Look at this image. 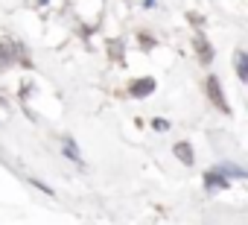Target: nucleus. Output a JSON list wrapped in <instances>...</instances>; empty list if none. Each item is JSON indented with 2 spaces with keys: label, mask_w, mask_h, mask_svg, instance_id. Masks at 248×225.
<instances>
[{
  "label": "nucleus",
  "mask_w": 248,
  "mask_h": 225,
  "mask_svg": "<svg viewBox=\"0 0 248 225\" xmlns=\"http://www.w3.org/2000/svg\"><path fill=\"white\" fill-rule=\"evenodd\" d=\"M207 94H210V99H213V105H216L219 111H228V102H225V94H222V88H219V79H216V76H210V79H207Z\"/></svg>",
  "instance_id": "obj_1"
},
{
  "label": "nucleus",
  "mask_w": 248,
  "mask_h": 225,
  "mask_svg": "<svg viewBox=\"0 0 248 225\" xmlns=\"http://www.w3.org/2000/svg\"><path fill=\"white\" fill-rule=\"evenodd\" d=\"M193 44H196V53H199V59H202V62H210V59H213V47L207 44V38H204L202 32L196 35V41H193Z\"/></svg>",
  "instance_id": "obj_2"
},
{
  "label": "nucleus",
  "mask_w": 248,
  "mask_h": 225,
  "mask_svg": "<svg viewBox=\"0 0 248 225\" xmlns=\"http://www.w3.org/2000/svg\"><path fill=\"white\" fill-rule=\"evenodd\" d=\"M236 73H239L242 82H248V56H245V53L236 56Z\"/></svg>",
  "instance_id": "obj_3"
},
{
  "label": "nucleus",
  "mask_w": 248,
  "mask_h": 225,
  "mask_svg": "<svg viewBox=\"0 0 248 225\" xmlns=\"http://www.w3.org/2000/svg\"><path fill=\"white\" fill-rule=\"evenodd\" d=\"M152 88H155V82H152V79H143L140 85H135V88H132V94H135V96H146Z\"/></svg>",
  "instance_id": "obj_4"
},
{
  "label": "nucleus",
  "mask_w": 248,
  "mask_h": 225,
  "mask_svg": "<svg viewBox=\"0 0 248 225\" xmlns=\"http://www.w3.org/2000/svg\"><path fill=\"white\" fill-rule=\"evenodd\" d=\"M175 155H178L181 161H187V164L193 161V152H190V146H187V144H178V146H175Z\"/></svg>",
  "instance_id": "obj_5"
},
{
  "label": "nucleus",
  "mask_w": 248,
  "mask_h": 225,
  "mask_svg": "<svg viewBox=\"0 0 248 225\" xmlns=\"http://www.w3.org/2000/svg\"><path fill=\"white\" fill-rule=\"evenodd\" d=\"M207 187H225L222 173H207Z\"/></svg>",
  "instance_id": "obj_6"
}]
</instances>
